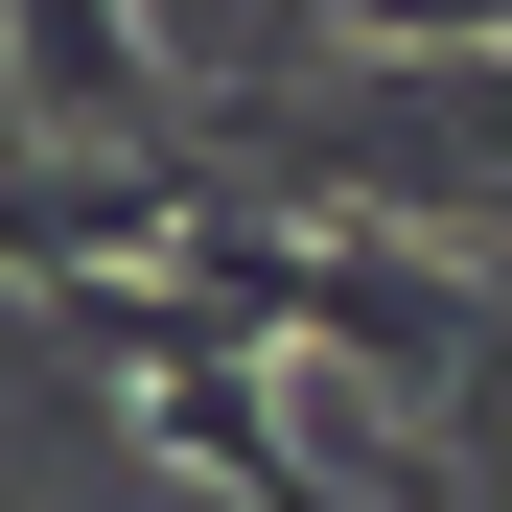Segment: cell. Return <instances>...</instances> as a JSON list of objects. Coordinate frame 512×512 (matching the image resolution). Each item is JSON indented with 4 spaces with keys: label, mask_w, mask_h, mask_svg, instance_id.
Listing matches in <instances>:
<instances>
[{
    "label": "cell",
    "mask_w": 512,
    "mask_h": 512,
    "mask_svg": "<svg viewBox=\"0 0 512 512\" xmlns=\"http://www.w3.org/2000/svg\"><path fill=\"white\" fill-rule=\"evenodd\" d=\"M210 326H256V350H326V373H443L466 350V280L396 233H256V210H187V256H163Z\"/></svg>",
    "instance_id": "cell-1"
},
{
    "label": "cell",
    "mask_w": 512,
    "mask_h": 512,
    "mask_svg": "<svg viewBox=\"0 0 512 512\" xmlns=\"http://www.w3.org/2000/svg\"><path fill=\"white\" fill-rule=\"evenodd\" d=\"M0 94H24V140H163V47L140 0H0Z\"/></svg>",
    "instance_id": "cell-2"
}]
</instances>
